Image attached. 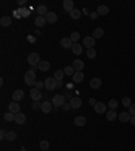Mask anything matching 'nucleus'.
I'll return each mask as SVG.
<instances>
[{
    "instance_id": "ddd939ff",
    "label": "nucleus",
    "mask_w": 135,
    "mask_h": 151,
    "mask_svg": "<svg viewBox=\"0 0 135 151\" xmlns=\"http://www.w3.org/2000/svg\"><path fill=\"white\" fill-rule=\"evenodd\" d=\"M73 68L76 72H83L84 69V62L81 59H76V61H73Z\"/></svg>"
},
{
    "instance_id": "58836bf2",
    "label": "nucleus",
    "mask_w": 135,
    "mask_h": 151,
    "mask_svg": "<svg viewBox=\"0 0 135 151\" xmlns=\"http://www.w3.org/2000/svg\"><path fill=\"white\" fill-rule=\"evenodd\" d=\"M39 146H41L42 150H47V148H49V142L47 140H41Z\"/></svg>"
},
{
    "instance_id": "cd10ccee",
    "label": "nucleus",
    "mask_w": 135,
    "mask_h": 151,
    "mask_svg": "<svg viewBox=\"0 0 135 151\" xmlns=\"http://www.w3.org/2000/svg\"><path fill=\"white\" fill-rule=\"evenodd\" d=\"M16 139V134L14 132V131H8L7 134H5V140L8 142H14Z\"/></svg>"
},
{
    "instance_id": "7ed1b4c3",
    "label": "nucleus",
    "mask_w": 135,
    "mask_h": 151,
    "mask_svg": "<svg viewBox=\"0 0 135 151\" xmlns=\"http://www.w3.org/2000/svg\"><path fill=\"white\" fill-rule=\"evenodd\" d=\"M27 61H28V63L31 65L32 68H34V66H38V65H39V62H41V59H39V55H38L36 53H31V54H28V57H27Z\"/></svg>"
},
{
    "instance_id": "4468645a",
    "label": "nucleus",
    "mask_w": 135,
    "mask_h": 151,
    "mask_svg": "<svg viewBox=\"0 0 135 151\" xmlns=\"http://www.w3.org/2000/svg\"><path fill=\"white\" fill-rule=\"evenodd\" d=\"M52 107H53V104L50 103V101H43V103H42L41 111L43 112V113H49V112L52 111Z\"/></svg>"
},
{
    "instance_id": "c9c22d12",
    "label": "nucleus",
    "mask_w": 135,
    "mask_h": 151,
    "mask_svg": "<svg viewBox=\"0 0 135 151\" xmlns=\"http://www.w3.org/2000/svg\"><path fill=\"white\" fill-rule=\"evenodd\" d=\"M122 103H123V105H124L126 108H130L131 105V100H130V97H123V100H122Z\"/></svg>"
},
{
    "instance_id": "de8ad7c7",
    "label": "nucleus",
    "mask_w": 135,
    "mask_h": 151,
    "mask_svg": "<svg viewBox=\"0 0 135 151\" xmlns=\"http://www.w3.org/2000/svg\"><path fill=\"white\" fill-rule=\"evenodd\" d=\"M57 88H62V81H57Z\"/></svg>"
},
{
    "instance_id": "9b49d317",
    "label": "nucleus",
    "mask_w": 135,
    "mask_h": 151,
    "mask_svg": "<svg viewBox=\"0 0 135 151\" xmlns=\"http://www.w3.org/2000/svg\"><path fill=\"white\" fill-rule=\"evenodd\" d=\"M69 103H70V105H72L73 109H77V108H80V107H81V104H83V101H81V99H80V97H72Z\"/></svg>"
},
{
    "instance_id": "79ce46f5",
    "label": "nucleus",
    "mask_w": 135,
    "mask_h": 151,
    "mask_svg": "<svg viewBox=\"0 0 135 151\" xmlns=\"http://www.w3.org/2000/svg\"><path fill=\"white\" fill-rule=\"evenodd\" d=\"M70 108H72V105H70V103H65V104L62 105V109H64V111H69Z\"/></svg>"
},
{
    "instance_id": "0eeeda50",
    "label": "nucleus",
    "mask_w": 135,
    "mask_h": 151,
    "mask_svg": "<svg viewBox=\"0 0 135 151\" xmlns=\"http://www.w3.org/2000/svg\"><path fill=\"white\" fill-rule=\"evenodd\" d=\"M8 111L10 112H12V113H19L21 112V105H19V103H16V101H12V103H10V105H8Z\"/></svg>"
},
{
    "instance_id": "412c9836",
    "label": "nucleus",
    "mask_w": 135,
    "mask_h": 151,
    "mask_svg": "<svg viewBox=\"0 0 135 151\" xmlns=\"http://www.w3.org/2000/svg\"><path fill=\"white\" fill-rule=\"evenodd\" d=\"M108 12H109V8L107 5H99V7H97V14H99V15L105 16Z\"/></svg>"
},
{
    "instance_id": "6ab92c4d",
    "label": "nucleus",
    "mask_w": 135,
    "mask_h": 151,
    "mask_svg": "<svg viewBox=\"0 0 135 151\" xmlns=\"http://www.w3.org/2000/svg\"><path fill=\"white\" fill-rule=\"evenodd\" d=\"M72 51H73V54H76V55H80V54L83 53V46H81L80 43H73Z\"/></svg>"
},
{
    "instance_id": "5701e85b",
    "label": "nucleus",
    "mask_w": 135,
    "mask_h": 151,
    "mask_svg": "<svg viewBox=\"0 0 135 151\" xmlns=\"http://www.w3.org/2000/svg\"><path fill=\"white\" fill-rule=\"evenodd\" d=\"M38 68H39L41 72H47V70L50 69V63L47 62V61H41L39 65H38Z\"/></svg>"
},
{
    "instance_id": "b1692460",
    "label": "nucleus",
    "mask_w": 135,
    "mask_h": 151,
    "mask_svg": "<svg viewBox=\"0 0 135 151\" xmlns=\"http://www.w3.org/2000/svg\"><path fill=\"white\" fill-rule=\"evenodd\" d=\"M11 23H12V22H11V18H10V16H3V18L0 19V24H1L3 27L11 26Z\"/></svg>"
},
{
    "instance_id": "20e7f679",
    "label": "nucleus",
    "mask_w": 135,
    "mask_h": 151,
    "mask_svg": "<svg viewBox=\"0 0 135 151\" xmlns=\"http://www.w3.org/2000/svg\"><path fill=\"white\" fill-rule=\"evenodd\" d=\"M45 88L47 90H54V89L57 88V80L54 77H49L45 80Z\"/></svg>"
},
{
    "instance_id": "1a4fd4ad",
    "label": "nucleus",
    "mask_w": 135,
    "mask_h": 151,
    "mask_svg": "<svg viewBox=\"0 0 135 151\" xmlns=\"http://www.w3.org/2000/svg\"><path fill=\"white\" fill-rule=\"evenodd\" d=\"M23 97H24V92H23L22 89H16L15 92L12 93V100L16 101V103H18V101H21Z\"/></svg>"
},
{
    "instance_id": "6e6552de",
    "label": "nucleus",
    "mask_w": 135,
    "mask_h": 151,
    "mask_svg": "<svg viewBox=\"0 0 135 151\" xmlns=\"http://www.w3.org/2000/svg\"><path fill=\"white\" fill-rule=\"evenodd\" d=\"M62 7L64 10L68 11V12H72L74 10V3H73V0H64L62 1Z\"/></svg>"
},
{
    "instance_id": "2eb2a0df",
    "label": "nucleus",
    "mask_w": 135,
    "mask_h": 151,
    "mask_svg": "<svg viewBox=\"0 0 135 151\" xmlns=\"http://www.w3.org/2000/svg\"><path fill=\"white\" fill-rule=\"evenodd\" d=\"M72 77H73V82L80 84L84 80V73H83V72H76V73L73 74Z\"/></svg>"
},
{
    "instance_id": "a18cd8bd",
    "label": "nucleus",
    "mask_w": 135,
    "mask_h": 151,
    "mask_svg": "<svg viewBox=\"0 0 135 151\" xmlns=\"http://www.w3.org/2000/svg\"><path fill=\"white\" fill-rule=\"evenodd\" d=\"M26 3H27L26 0H18V4H19V5H24Z\"/></svg>"
},
{
    "instance_id": "7c9ffc66",
    "label": "nucleus",
    "mask_w": 135,
    "mask_h": 151,
    "mask_svg": "<svg viewBox=\"0 0 135 151\" xmlns=\"http://www.w3.org/2000/svg\"><path fill=\"white\" fill-rule=\"evenodd\" d=\"M64 76H65V72H64V70H57V72L54 73V78H56L57 81H62Z\"/></svg>"
},
{
    "instance_id": "bb28decb",
    "label": "nucleus",
    "mask_w": 135,
    "mask_h": 151,
    "mask_svg": "<svg viewBox=\"0 0 135 151\" xmlns=\"http://www.w3.org/2000/svg\"><path fill=\"white\" fill-rule=\"evenodd\" d=\"M36 12L39 14V16H46V14L49 12V11H47L46 5H43V4H42V5H39V7L36 8Z\"/></svg>"
},
{
    "instance_id": "09e8293b",
    "label": "nucleus",
    "mask_w": 135,
    "mask_h": 151,
    "mask_svg": "<svg viewBox=\"0 0 135 151\" xmlns=\"http://www.w3.org/2000/svg\"><path fill=\"white\" fill-rule=\"evenodd\" d=\"M89 104H96V101H95V99H91V100H89Z\"/></svg>"
},
{
    "instance_id": "ea45409f",
    "label": "nucleus",
    "mask_w": 135,
    "mask_h": 151,
    "mask_svg": "<svg viewBox=\"0 0 135 151\" xmlns=\"http://www.w3.org/2000/svg\"><path fill=\"white\" fill-rule=\"evenodd\" d=\"M43 86H45V82H43V81H36V82H35V88L36 89H39V90H41Z\"/></svg>"
},
{
    "instance_id": "393cba45",
    "label": "nucleus",
    "mask_w": 135,
    "mask_h": 151,
    "mask_svg": "<svg viewBox=\"0 0 135 151\" xmlns=\"http://www.w3.org/2000/svg\"><path fill=\"white\" fill-rule=\"evenodd\" d=\"M105 116H107V119L109 120V121H114L119 115H116V111H112V109H109L107 113H105Z\"/></svg>"
},
{
    "instance_id": "a878e982",
    "label": "nucleus",
    "mask_w": 135,
    "mask_h": 151,
    "mask_svg": "<svg viewBox=\"0 0 135 151\" xmlns=\"http://www.w3.org/2000/svg\"><path fill=\"white\" fill-rule=\"evenodd\" d=\"M45 23H47V22H46V18H45V16H38V18L35 19V26H38V27L45 26Z\"/></svg>"
},
{
    "instance_id": "a19ab883",
    "label": "nucleus",
    "mask_w": 135,
    "mask_h": 151,
    "mask_svg": "<svg viewBox=\"0 0 135 151\" xmlns=\"http://www.w3.org/2000/svg\"><path fill=\"white\" fill-rule=\"evenodd\" d=\"M128 112H130L131 116H135V104H132L130 108H128Z\"/></svg>"
},
{
    "instance_id": "c85d7f7f",
    "label": "nucleus",
    "mask_w": 135,
    "mask_h": 151,
    "mask_svg": "<svg viewBox=\"0 0 135 151\" xmlns=\"http://www.w3.org/2000/svg\"><path fill=\"white\" fill-rule=\"evenodd\" d=\"M103 35H104V30L101 27H99V28H96L93 31V35H92V37H93L95 39H97V38H101Z\"/></svg>"
},
{
    "instance_id": "f8f14e48",
    "label": "nucleus",
    "mask_w": 135,
    "mask_h": 151,
    "mask_svg": "<svg viewBox=\"0 0 135 151\" xmlns=\"http://www.w3.org/2000/svg\"><path fill=\"white\" fill-rule=\"evenodd\" d=\"M93 108L96 113H105V104L104 103H96Z\"/></svg>"
},
{
    "instance_id": "f3484780",
    "label": "nucleus",
    "mask_w": 135,
    "mask_h": 151,
    "mask_svg": "<svg viewBox=\"0 0 135 151\" xmlns=\"http://www.w3.org/2000/svg\"><path fill=\"white\" fill-rule=\"evenodd\" d=\"M89 86L93 89H99L100 86H101V80H100V78H92L91 82H89Z\"/></svg>"
},
{
    "instance_id": "c756f323",
    "label": "nucleus",
    "mask_w": 135,
    "mask_h": 151,
    "mask_svg": "<svg viewBox=\"0 0 135 151\" xmlns=\"http://www.w3.org/2000/svg\"><path fill=\"white\" fill-rule=\"evenodd\" d=\"M70 14V18L72 19H80L81 18V11L77 10V8H74V10L72 11V12H69Z\"/></svg>"
},
{
    "instance_id": "aec40b11",
    "label": "nucleus",
    "mask_w": 135,
    "mask_h": 151,
    "mask_svg": "<svg viewBox=\"0 0 135 151\" xmlns=\"http://www.w3.org/2000/svg\"><path fill=\"white\" fill-rule=\"evenodd\" d=\"M26 121V115H23L22 112L15 115V123L16 124H23Z\"/></svg>"
},
{
    "instance_id": "8fccbe9b",
    "label": "nucleus",
    "mask_w": 135,
    "mask_h": 151,
    "mask_svg": "<svg viewBox=\"0 0 135 151\" xmlns=\"http://www.w3.org/2000/svg\"><path fill=\"white\" fill-rule=\"evenodd\" d=\"M45 151H47V150H45Z\"/></svg>"
},
{
    "instance_id": "473e14b6",
    "label": "nucleus",
    "mask_w": 135,
    "mask_h": 151,
    "mask_svg": "<svg viewBox=\"0 0 135 151\" xmlns=\"http://www.w3.org/2000/svg\"><path fill=\"white\" fill-rule=\"evenodd\" d=\"M4 120H7V121H15V113H12V112H7V113L4 115Z\"/></svg>"
},
{
    "instance_id": "f03ea898",
    "label": "nucleus",
    "mask_w": 135,
    "mask_h": 151,
    "mask_svg": "<svg viewBox=\"0 0 135 151\" xmlns=\"http://www.w3.org/2000/svg\"><path fill=\"white\" fill-rule=\"evenodd\" d=\"M52 104H53V107H62L65 104V96L64 94H56V96H53Z\"/></svg>"
},
{
    "instance_id": "a211bd4d",
    "label": "nucleus",
    "mask_w": 135,
    "mask_h": 151,
    "mask_svg": "<svg viewBox=\"0 0 135 151\" xmlns=\"http://www.w3.org/2000/svg\"><path fill=\"white\" fill-rule=\"evenodd\" d=\"M118 119H119L120 121H123V123H126V121H130V119H131V115H130V112H122V113H119V116H118Z\"/></svg>"
},
{
    "instance_id": "2f4dec72",
    "label": "nucleus",
    "mask_w": 135,
    "mask_h": 151,
    "mask_svg": "<svg viewBox=\"0 0 135 151\" xmlns=\"http://www.w3.org/2000/svg\"><path fill=\"white\" fill-rule=\"evenodd\" d=\"M108 108L109 109H112V111H115L116 108H118V101H116L115 99H111L108 101Z\"/></svg>"
},
{
    "instance_id": "e433bc0d",
    "label": "nucleus",
    "mask_w": 135,
    "mask_h": 151,
    "mask_svg": "<svg viewBox=\"0 0 135 151\" xmlns=\"http://www.w3.org/2000/svg\"><path fill=\"white\" fill-rule=\"evenodd\" d=\"M87 55H88V58H95L96 57V50L95 49H89V50H87Z\"/></svg>"
},
{
    "instance_id": "f257e3e1",
    "label": "nucleus",
    "mask_w": 135,
    "mask_h": 151,
    "mask_svg": "<svg viewBox=\"0 0 135 151\" xmlns=\"http://www.w3.org/2000/svg\"><path fill=\"white\" fill-rule=\"evenodd\" d=\"M24 82L28 85V86H35L36 82V76H35V70H28L24 74Z\"/></svg>"
},
{
    "instance_id": "423d86ee",
    "label": "nucleus",
    "mask_w": 135,
    "mask_h": 151,
    "mask_svg": "<svg viewBox=\"0 0 135 151\" xmlns=\"http://www.w3.org/2000/svg\"><path fill=\"white\" fill-rule=\"evenodd\" d=\"M30 96H31V99L34 100V101H39V100L42 99V93L39 89L36 88H32L31 90H30Z\"/></svg>"
},
{
    "instance_id": "f704fd0d",
    "label": "nucleus",
    "mask_w": 135,
    "mask_h": 151,
    "mask_svg": "<svg viewBox=\"0 0 135 151\" xmlns=\"http://www.w3.org/2000/svg\"><path fill=\"white\" fill-rule=\"evenodd\" d=\"M70 41L73 42V43H76V42L78 41V39H80V34H78V32H76V31H73L72 34H70Z\"/></svg>"
},
{
    "instance_id": "9d476101",
    "label": "nucleus",
    "mask_w": 135,
    "mask_h": 151,
    "mask_svg": "<svg viewBox=\"0 0 135 151\" xmlns=\"http://www.w3.org/2000/svg\"><path fill=\"white\" fill-rule=\"evenodd\" d=\"M45 18H46V22H47V23H52V24H53V23H56V22H57V19H58L57 14H56V12H52V11H49Z\"/></svg>"
},
{
    "instance_id": "4be33fe9",
    "label": "nucleus",
    "mask_w": 135,
    "mask_h": 151,
    "mask_svg": "<svg viewBox=\"0 0 135 151\" xmlns=\"http://www.w3.org/2000/svg\"><path fill=\"white\" fill-rule=\"evenodd\" d=\"M74 124L78 125V127H83V125L87 124V119H85L84 116H77V117L74 119Z\"/></svg>"
},
{
    "instance_id": "c03bdc74",
    "label": "nucleus",
    "mask_w": 135,
    "mask_h": 151,
    "mask_svg": "<svg viewBox=\"0 0 135 151\" xmlns=\"http://www.w3.org/2000/svg\"><path fill=\"white\" fill-rule=\"evenodd\" d=\"M5 134H7V132H5L4 130L0 131V139H5Z\"/></svg>"
},
{
    "instance_id": "49530a36",
    "label": "nucleus",
    "mask_w": 135,
    "mask_h": 151,
    "mask_svg": "<svg viewBox=\"0 0 135 151\" xmlns=\"http://www.w3.org/2000/svg\"><path fill=\"white\" fill-rule=\"evenodd\" d=\"M130 123H131V124H132V125H135V116H131Z\"/></svg>"
},
{
    "instance_id": "4c0bfd02",
    "label": "nucleus",
    "mask_w": 135,
    "mask_h": 151,
    "mask_svg": "<svg viewBox=\"0 0 135 151\" xmlns=\"http://www.w3.org/2000/svg\"><path fill=\"white\" fill-rule=\"evenodd\" d=\"M31 108H32L34 111L41 109V108H42V104L39 103V101H34V103H32V105H31Z\"/></svg>"
},
{
    "instance_id": "37998d69",
    "label": "nucleus",
    "mask_w": 135,
    "mask_h": 151,
    "mask_svg": "<svg viewBox=\"0 0 135 151\" xmlns=\"http://www.w3.org/2000/svg\"><path fill=\"white\" fill-rule=\"evenodd\" d=\"M97 16H99V14H97V12H91V14H89V18H91V19H93V20H96V19H97Z\"/></svg>"
},
{
    "instance_id": "72a5a7b5",
    "label": "nucleus",
    "mask_w": 135,
    "mask_h": 151,
    "mask_svg": "<svg viewBox=\"0 0 135 151\" xmlns=\"http://www.w3.org/2000/svg\"><path fill=\"white\" fill-rule=\"evenodd\" d=\"M64 72H65V74H66V76H73V74L76 73V70H74V68H73V66H66V68L64 69Z\"/></svg>"
},
{
    "instance_id": "dca6fc26",
    "label": "nucleus",
    "mask_w": 135,
    "mask_h": 151,
    "mask_svg": "<svg viewBox=\"0 0 135 151\" xmlns=\"http://www.w3.org/2000/svg\"><path fill=\"white\" fill-rule=\"evenodd\" d=\"M61 46H62L64 49H72L73 42L70 41V38H62V39H61Z\"/></svg>"
},
{
    "instance_id": "39448f33",
    "label": "nucleus",
    "mask_w": 135,
    "mask_h": 151,
    "mask_svg": "<svg viewBox=\"0 0 135 151\" xmlns=\"http://www.w3.org/2000/svg\"><path fill=\"white\" fill-rule=\"evenodd\" d=\"M95 38L93 37H85L84 38V46L87 47V49H95Z\"/></svg>"
}]
</instances>
